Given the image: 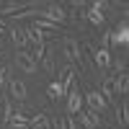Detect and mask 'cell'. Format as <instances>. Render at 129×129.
Segmentation results:
<instances>
[{
	"label": "cell",
	"instance_id": "f1b7e54d",
	"mask_svg": "<svg viewBox=\"0 0 129 129\" xmlns=\"http://www.w3.org/2000/svg\"><path fill=\"white\" fill-rule=\"evenodd\" d=\"M3 72H5V67H0V85H3Z\"/></svg>",
	"mask_w": 129,
	"mask_h": 129
},
{
	"label": "cell",
	"instance_id": "2e32d148",
	"mask_svg": "<svg viewBox=\"0 0 129 129\" xmlns=\"http://www.w3.org/2000/svg\"><path fill=\"white\" fill-rule=\"evenodd\" d=\"M98 93L103 95L106 103H111V101H114V78H106V80L101 83V90H98Z\"/></svg>",
	"mask_w": 129,
	"mask_h": 129
},
{
	"label": "cell",
	"instance_id": "3957f363",
	"mask_svg": "<svg viewBox=\"0 0 129 129\" xmlns=\"http://www.w3.org/2000/svg\"><path fill=\"white\" fill-rule=\"evenodd\" d=\"M62 52H64V57H67L70 62H78L80 67H83V49L78 44V39H72V36H64L62 39ZM85 70V67H83Z\"/></svg>",
	"mask_w": 129,
	"mask_h": 129
},
{
	"label": "cell",
	"instance_id": "8992f818",
	"mask_svg": "<svg viewBox=\"0 0 129 129\" xmlns=\"http://www.w3.org/2000/svg\"><path fill=\"white\" fill-rule=\"evenodd\" d=\"M85 47H88V52L93 54L95 64H98V70H103V72H106V70L111 67V52H109V49H95V47L90 44V41H88Z\"/></svg>",
	"mask_w": 129,
	"mask_h": 129
},
{
	"label": "cell",
	"instance_id": "cb8c5ba5",
	"mask_svg": "<svg viewBox=\"0 0 129 129\" xmlns=\"http://www.w3.org/2000/svg\"><path fill=\"white\" fill-rule=\"evenodd\" d=\"M121 124H124V126L129 124V103H126V101L121 103Z\"/></svg>",
	"mask_w": 129,
	"mask_h": 129
},
{
	"label": "cell",
	"instance_id": "4316f807",
	"mask_svg": "<svg viewBox=\"0 0 129 129\" xmlns=\"http://www.w3.org/2000/svg\"><path fill=\"white\" fill-rule=\"evenodd\" d=\"M72 8H88V3H83V0H72Z\"/></svg>",
	"mask_w": 129,
	"mask_h": 129
},
{
	"label": "cell",
	"instance_id": "ac0fdd59",
	"mask_svg": "<svg viewBox=\"0 0 129 129\" xmlns=\"http://www.w3.org/2000/svg\"><path fill=\"white\" fill-rule=\"evenodd\" d=\"M8 124L13 126V129H28V119L23 114H18V111H13V116L8 119Z\"/></svg>",
	"mask_w": 129,
	"mask_h": 129
},
{
	"label": "cell",
	"instance_id": "44dd1931",
	"mask_svg": "<svg viewBox=\"0 0 129 129\" xmlns=\"http://www.w3.org/2000/svg\"><path fill=\"white\" fill-rule=\"evenodd\" d=\"M41 64H44V70L54 75V59H52V52H47L44 57H41Z\"/></svg>",
	"mask_w": 129,
	"mask_h": 129
},
{
	"label": "cell",
	"instance_id": "4fadbf2b",
	"mask_svg": "<svg viewBox=\"0 0 129 129\" xmlns=\"http://www.w3.org/2000/svg\"><path fill=\"white\" fill-rule=\"evenodd\" d=\"M126 90H129V75L121 72L114 78V95H126Z\"/></svg>",
	"mask_w": 129,
	"mask_h": 129
},
{
	"label": "cell",
	"instance_id": "8fae6325",
	"mask_svg": "<svg viewBox=\"0 0 129 129\" xmlns=\"http://www.w3.org/2000/svg\"><path fill=\"white\" fill-rule=\"evenodd\" d=\"M8 88H10V95H13L16 101H26L28 93H26V83H23V80H10Z\"/></svg>",
	"mask_w": 129,
	"mask_h": 129
},
{
	"label": "cell",
	"instance_id": "7402d4cb",
	"mask_svg": "<svg viewBox=\"0 0 129 129\" xmlns=\"http://www.w3.org/2000/svg\"><path fill=\"white\" fill-rule=\"evenodd\" d=\"M47 54V47L41 44V47H34V52H31V57H34V62H41V57Z\"/></svg>",
	"mask_w": 129,
	"mask_h": 129
},
{
	"label": "cell",
	"instance_id": "5bb4252c",
	"mask_svg": "<svg viewBox=\"0 0 129 129\" xmlns=\"http://www.w3.org/2000/svg\"><path fill=\"white\" fill-rule=\"evenodd\" d=\"M28 126L31 129H52V119H49L47 114H34L28 119Z\"/></svg>",
	"mask_w": 129,
	"mask_h": 129
},
{
	"label": "cell",
	"instance_id": "9c48e42d",
	"mask_svg": "<svg viewBox=\"0 0 129 129\" xmlns=\"http://www.w3.org/2000/svg\"><path fill=\"white\" fill-rule=\"evenodd\" d=\"M78 111H83V95L78 90V85H75L72 90H67V114L72 116V114H78Z\"/></svg>",
	"mask_w": 129,
	"mask_h": 129
},
{
	"label": "cell",
	"instance_id": "e0dca14e",
	"mask_svg": "<svg viewBox=\"0 0 129 129\" xmlns=\"http://www.w3.org/2000/svg\"><path fill=\"white\" fill-rule=\"evenodd\" d=\"M26 8V3H0V16H10V13H21Z\"/></svg>",
	"mask_w": 129,
	"mask_h": 129
},
{
	"label": "cell",
	"instance_id": "d4e9b609",
	"mask_svg": "<svg viewBox=\"0 0 129 129\" xmlns=\"http://www.w3.org/2000/svg\"><path fill=\"white\" fill-rule=\"evenodd\" d=\"M36 16V10H21V13H16V21H23V18H31Z\"/></svg>",
	"mask_w": 129,
	"mask_h": 129
},
{
	"label": "cell",
	"instance_id": "52a82bcc",
	"mask_svg": "<svg viewBox=\"0 0 129 129\" xmlns=\"http://www.w3.org/2000/svg\"><path fill=\"white\" fill-rule=\"evenodd\" d=\"M103 8H106V3H101V0H98V3H90V5H88V10H85L83 16L88 18L93 26H103V21H106V16H103Z\"/></svg>",
	"mask_w": 129,
	"mask_h": 129
},
{
	"label": "cell",
	"instance_id": "83f0119b",
	"mask_svg": "<svg viewBox=\"0 0 129 129\" xmlns=\"http://www.w3.org/2000/svg\"><path fill=\"white\" fill-rule=\"evenodd\" d=\"M52 129H64V121H52Z\"/></svg>",
	"mask_w": 129,
	"mask_h": 129
},
{
	"label": "cell",
	"instance_id": "484cf974",
	"mask_svg": "<svg viewBox=\"0 0 129 129\" xmlns=\"http://www.w3.org/2000/svg\"><path fill=\"white\" fill-rule=\"evenodd\" d=\"M114 70H116V72L121 75V72L126 70V62H124V59H116V62H114Z\"/></svg>",
	"mask_w": 129,
	"mask_h": 129
},
{
	"label": "cell",
	"instance_id": "d6986e66",
	"mask_svg": "<svg viewBox=\"0 0 129 129\" xmlns=\"http://www.w3.org/2000/svg\"><path fill=\"white\" fill-rule=\"evenodd\" d=\"M26 41L34 44V47H41V44H44V36H41L36 28H26Z\"/></svg>",
	"mask_w": 129,
	"mask_h": 129
},
{
	"label": "cell",
	"instance_id": "7c38bea8",
	"mask_svg": "<svg viewBox=\"0 0 129 129\" xmlns=\"http://www.w3.org/2000/svg\"><path fill=\"white\" fill-rule=\"evenodd\" d=\"M10 39H13V44H16L18 49H26V47H28V41H26V28H21V26H16V23H13V28H10Z\"/></svg>",
	"mask_w": 129,
	"mask_h": 129
},
{
	"label": "cell",
	"instance_id": "9a60e30c",
	"mask_svg": "<svg viewBox=\"0 0 129 129\" xmlns=\"http://www.w3.org/2000/svg\"><path fill=\"white\" fill-rule=\"evenodd\" d=\"M59 85H62L64 93L75 88V70H72V67H64V70H62V83H59Z\"/></svg>",
	"mask_w": 129,
	"mask_h": 129
},
{
	"label": "cell",
	"instance_id": "ba28073f",
	"mask_svg": "<svg viewBox=\"0 0 129 129\" xmlns=\"http://www.w3.org/2000/svg\"><path fill=\"white\" fill-rule=\"evenodd\" d=\"M75 121H78L80 129H98L101 126V116L85 109V111H78V119H75Z\"/></svg>",
	"mask_w": 129,
	"mask_h": 129
},
{
	"label": "cell",
	"instance_id": "5b68a950",
	"mask_svg": "<svg viewBox=\"0 0 129 129\" xmlns=\"http://www.w3.org/2000/svg\"><path fill=\"white\" fill-rule=\"evenodd\" d=\"M85 101H88V111H93V114H103L106 109H109V103L103 101V95L98 93V90H88L85 93Z\"/></svg>",
	"mask_w": 129,
	"mask_h": 129
},
{
	"label": "cell",
	"instance_id": "30bf717a",
	"mask_svg": "<svg viewBox=\"0 0 129 129\" xmlns=\"http://www.w3.org/2000/svg\"><path fill=\"white\" fill-rule=\"evenodd\" d=\"M31 28H36L41 36H52V34H59V26H57V23H52V21H44V18H36Z\"/></svg>",
	"mask_w": 129,
	"mask_h": 129
},
{
	"label": "cell",
	"instance_id": "603a6c76",
	"mask_svg": "<svg viewBox=\"0 0 129 129\" xmlns=\"http://www.w3.org/2000/svg\"><path fill=\"white\" fill-rule=\"evenodd\" d=\"M3 116H5V121L13 116V106H10V101H8V98H3Z\"/></svg>",
	"mask_w": 129,
	"mask_h": 129
},
{
	"label": "cell",
	"instance_id": "ffe728a7",
	"mask_svg": "<svg viewBox=\"0 0 129 129\" xmlns=\"http://www.w3.org/2000/svg\"><path fill=\"white\" fill-rule=\"evenodd\" d=\"M47 95H49V101H59L62 95H67V93L62 90V85H59V83H52L49 88H47Z\"/></svg>",
	"mask_w": 129,
	"mask_h": 129
},
{
	"label": "cell",
	"instance_id": "6da1fadb",
	"mask_svg": "<svg viewBox=\"0 0 129 129\" xmlns=\"http://www.w3.org/2000/svg\"><path fill=\"white\" fill-rule=\"evenodd\" d=\"M111 47H114V49H119V47L126 49V47H129V21H126V18H124L114 31H109V49H111Z\"/></svg>",
	"mask_w": 129,
	"mask_h": 129
},
{
	"label": "cell",
	"instance_id": "7a4b0ae2",
	"mask_svg": "<svg viewBox=\"0 0 129 129\" xmlns=\"http://www.w3.org/2000/svg\"><path fill=\"white\" fill-rule=\"evenodd\" d=\"M39 18H44V21H52V23H64L67 21V10H64L59 3H49L44 10H39Z\"/></svg>",
	"mask_w": 129,
	"mask_h": 129
},
{
	"label": "cell",
	"instance_id": "277c9868",
	"mask_svg": "<svg viewBox=\"0 0 129 129\" xmlns=\"http://www.w3.org/2000/svg\"><path fill=\"white\" fill-rule=\"evenodd\" d=\"M16 67L21 72H28V75L36 72V62H34V57H31V52H26V49H18L16 52Z\"/></svg>",
	"mask_w": 129,
	"mask_h": 129
}]
</instances>
